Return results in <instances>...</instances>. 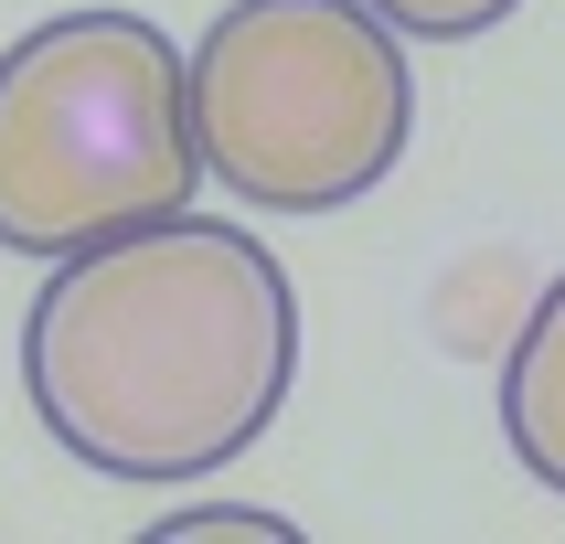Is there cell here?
Masks as SVG:
<instances>
[{"instance_id": "6da1fadb", "label": "cell", "mask_w": 565, "mask_h": 544, "mask_svg": "<svg viewBox=\"0 0 565 544\" xmlns=\"http://www.w3.org/2000/svg\"><path fill=\"white\" fill-rule=\"evenodd\" d=\"M299 384V288L246 224L160 214L43 267L22 310V395L64 459L182 491L246 459Z\"/></svg>"}, {"instance_id": "7a4b0ae2", "label": "cell", "mask_w": 565, "mask_h": 544, "mask_svg": "<svg viewBox=\"0 0 565 544\" xmlns=\"http://www.w3.org/2000/svg\"><path fill=\"white\" fill-rule=\"evenodd\" d=\"M203 182L192 54L150 11H54L0 54V256L54 267L192 214Z\"/></svg>"}, {"instance_id": "3957f363", "label": "cell", "mask_w": 565, "mask_h": 544, "mask_svg": "<svg viewBox=\"0 0 565 544\" xmlns=\"http://www.w3.org/2000/svg\"><path fill=\"white\" fill-rule=\"evenodd\" d=\"M203 171L256 214H342L406 160L416 75L374 0H224L192 43Z\"/></svg>"}, {"instance_id": "277c9868", "label": "cell", "mask_w": 565, "mask_h": 544, "mask_svg": "<svg viewBox=\"0 0 565 544\" xmlns=\"http://www.w3.org/2000/svg\"><path fill=\"white\" fill-rule=\"evenodd\" d=\"M502 438L565 502V278L534 299V320H523L512 352H502Z\"/></svg>"}, {"instance_id": "5b68a950", "label": "cell", "mask_w": 565, "mask_h": 544, "mask_svg": "<svg viewBox=\"0 0 565 544\" xmlns=\"http://www.w3.org/2000/svg\"><path fill=\"white\" fill-rule=\"evenodd\" d=\"M374 11L406 32V43H480V32H502L523 0H374Z\"/></svg>"}, {"instance_id": "8992f818", "label": "cell", "mask_w": 565, "mask_h": 544, "mask_svg": "<svg viewBox=\"0 0 565 544\" xmlns=\"http://www.w3.org/2000/svg\"><path fill=\"white\" fill-rule=\"evenodd\" d=\"M150 544H299V523H278V512H160Z\"/></svg>"}]
</instances>
